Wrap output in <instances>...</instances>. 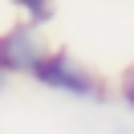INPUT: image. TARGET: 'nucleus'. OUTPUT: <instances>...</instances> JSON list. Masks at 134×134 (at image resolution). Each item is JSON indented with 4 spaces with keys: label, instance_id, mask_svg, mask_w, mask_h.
<instances>
[{
    "label": "nucleus",
    "instance_id": "1",
    "mask_svg": "<svg viewBox=\"0 0 134 134\" xmlns=\"http://www.w3.org/2000/svg\"><path fill=\"white\" fill-rule=\"evenodd\" d=\"M33 77L45 85V90L53 93H65V98H77V102H98L102 93V77L93 73V69H85L77 57H69V53H45L41 61H37Z\"/></svg>",
    "mask_w": 134,
    "mask_h": 134
},
{
    "label": "nucleus",
    "instance_id": "2",
    "mask_svg": "<svg viewBox=\"0 0 134 134\" xmlns=\"http://www.w3.org/2000/svg\"><path fill=\"white\" fill-rule=\"evenodd\" d=\"M45 41H41V29L33 20H20V25L4 29L0 33V65L8 69L12 77H33L37 61L45 57Z\"/></svg>",
    "mask_w": 134,
    "mask_h": 134
},
{
    "label": "nucleus",
    "instance_id": "3",
    "mask_svg": "<svg viewBox=\"0 0 134 134\" xmlns=\"http://www.w3.org/2000/svg\"><path fill=\"white\" fill-rule=\"evenodd\" d=\"M12 4H16L33 25H45V20L53 16V0H12Z\"/></svg>",
    "mask_w": 134,
    "mask_h": 134
},
{
    "label": "nucleus",
    "instance_id": "4",
    "mask_svg": "<svg viewBox=\"0 0 134 134\" xmlns=\"http://www.w3.org/2000/svg\"><path fill=\"white\" fill-rule=\"evenodd\" d=\"M118 93H122V106H126V110H134V61L126 65L122 81H118Z\"/></svg>",
    "mask_w": 134,
    "mask_h": 134
},
{
    "label": "nucleus",
    "instance_id": "5",
    "mask_svg": "<svg viewBox=\"0 0 134 134\" xmlns=\"http://www.w3.org/2000/svg\"><path fill=\"white\" fill-rule=\"evenodd\" d=\"M8 81H12V73H8V69H4V65H0V98L8 93Z\"/></svg>",
    "mask_w": 134,
    "mask_h": 134
}]
</instances>
